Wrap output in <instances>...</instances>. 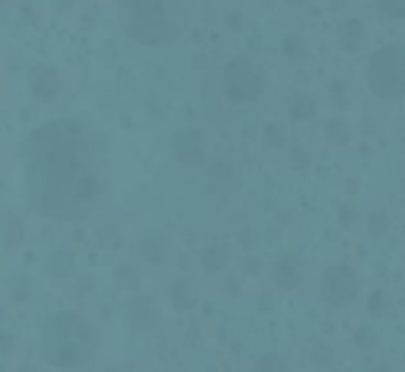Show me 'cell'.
<instances>
[{
  "mask_svg": "<svg viewBox=\"0 0 405 372\" xmlns=\"http://www.w3.org/2000/svg\"><path fill=\"white\" fill-rule=\"evenodd\" d=\"M25 175L34 211L53 220H84L106 192V159L84 123L58 120L31 134Z\"/></svg>",
  "mask_w": 405,
  "mask_h": 372,
  "instance_id": "6da1fadb",
  "label": "cell"
},
{
  "mask_svg": "<svg viewBox=\"0 0 405 372\" xmlns=\"http://www.w3.org/2000/svg\"><path fill=\"white\" fill-rule=\"evenodd\" d=\"M117 14L125 34L144 47L175 42L186 23L183 0H117Z\"/></svg>",
  "mask_w": 405,
  "mask_h": 372,
  "instance_id": "7a4b0ae2",
  "label": "cell"
},
{
  "mask_svg": "<svg viewBox=\"0 0 405 372\" xmlns=\"http://www.w3.org/2000/svg\"><path fill=\"white\" fill-rule=\"evenodd\" d=\"M92 333L75 314H56L45 326V356L56 367H78L89 359Z\"/></svg>",
  "mask_w": 405,
  "mask_h": 372,
  "instance_id": "3957f363",
  "label": "cell"
},
{
  "mask_svg": "<svg viewBox=\"0 0 405 372\" xmlns=\"http://www.w3.org/2000/svg\"><path fill=\"white\" fill-rule=\"evenodd\" d=\"M369 89L378 97H397L405 92V50L397 45L380 47L366 73Z\"/></svg>",
  "mask_w": 405,
  "mask_h": 372,
  "instance_id": "277c9868",
  "label": "cell"
},
{
  "mask_svg": "<svg viewBox=\"0 0 405 372\" xmlns=\"http://www.w3.org/2000/svg\"><path fill=\"white\" fill-rule=\"evenodd\" d=\"M264 92V73L250 58H233L225 67V94L236 103H250Z\"/></svg>",
  "mask_w": 405,
  "mask_h": 372,
  "instance_id": "5b68a950",
  "label": "cell"
},
{
  "mask_svg": "<svg viewBox=\"0 0 405 372\" xmlns=\"http://www.w3.org/2000/svg\"><path fill=\"white\" fill-rule=\"evenodd\" d=\"M31 92H34L37 100H42V103L56 100V94H58V75H56L50 67L34 70V75H31Z\"/></svg>",
  "mask_w": 405,
  "mask_h": 372,
  "instance_id": "8992f818",
  "label": "cell"
},
{
  "mask_svg": "<svg viewBox=\"0 0 405 372\" xmlns=\"http://www.w3.org/2000/svg\"><path fill=\"white\" fill-rule=\"evenodd\" d=\"M339 42H342V47H344L347 53H356V50L363 47V42H366V31H363V25H361L359 20L342 23V28H339Z\"/></svg>",
  "mask_w": 405,
  "mask_h": 372,
  "instance_id": "52a82bcc",
  "label": "cell"
},
{
  "mask_svg": "<svg viewBox=\"0 0 405 372\" xmlns=\"http://www.w3.org/2000/svg\"><path fill=\"white\" fill-rule=\"evenodd\" d=\"M289 111H292L294 120H309V117L314 114V100L303 92L292 94V97H289Z\"/></svg>",
  "mask_w": 405,
  "mask_h": 372,
  "instance_id": "ba28073f",
  "label": "cell"
},
{
  "mask_svg": "<svg viewBox=\"0 0 405 372\" xmlns=\"http://www.w3.org/2000/svg\"><path fill=\"white\" fill-rule=\"evenodd\" d=\"M378 14L389 17V20H405V0H372Z\"/></svg>",
  "mask_w": 405,
  "mask_h": 372,
  "instance_id": "9c48e42d",
  "label": "cell"
},
{
  "mask_svg": "<svg viewBox=\"0 0 405 372\" xmlns=\"http://www.w3.org/2000/svg\"><path fill=\"white\" fill-rule=\"evenodd\" d=\"M283 53H286L289 58H303V56H306V42H303V37H294V34L283 37Z\"/></svg>",
  "mask_w": 405,
  "mask_h": 372,
  "instance_id": "30bf717a",
  "label": "cell"
},
{
  "mask_svg": "<svg viewBox=\"0 0 405 372\" xmlns=\"http://www.w3.org/2000/svg\"><path fill=\"white\" fill-rule=\"evenodd\" d=\"M328 131H330V142H344V140H347V128H344V125H339V123L328 125Z\"/></svg>",
  "mask_w": 405,
  "mask_h": 372,
  "instance_id": "8fae6325",
  "label": "cell"
},
{
  "mask_svg": "<svg viewBox=\"0 0 405 372\" xmlns=\"http://www.w3.org/2000/svg\"><path fill=\"white\" fill-rule=\"evenodd\" d=\"M286 3H292V6H303L306 0H286Z\"/></svg>",
  "mask_w": 405,
  "mask_h": 372,
  "instance_id": "7c38bea8",
  "label": "cell"
},
{
  "mask_svg": "<svg viewBox=\"0 0 405 372\" xmlns=\"http://www.w3.org/2000/svg\"><path fill=\"white\" fill-rule=\"evenodd\" d=\"M3 3H6V0H0V6H3Z\"/></svg>",
  "mask_w": 405,
  "mask_h": 372,
  "instance_id": "4fadbf2b",
  "label": "cell"
}]
</instances>
